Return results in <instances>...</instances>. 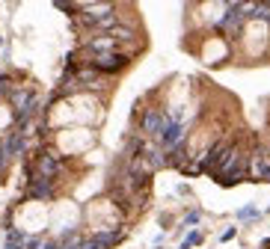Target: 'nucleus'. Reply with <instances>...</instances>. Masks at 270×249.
Wrapping results in <instances>:
<instances>
[{
  "instance_id": "17",
  "label": "nucleus",
  "mask_w": 270,
  "mask_h": 249,
  "mask_svg": "<svg viewBox=\"0 0 270 249\" xmlns=\"http://www.w3.org/2000/svg\"><path fill=\"white\" fill-rule=\"evenodd\" d=\"M0 75H3V71H0Z\"/></svg>"
},
{
  "instance_id": "9",
  "label": "nucleus",
  "mask_w": 270,
  "mask_h": 249,
  "mask_svg": "<svg viewBox=\"0 0 270 249\" xmlns=\"http://www.w3.org/2000/svg\"><path fill=\"white\" fill-rule=\"evenodd\" d=\"M57 193V181H42V178H36V181H27V199H54Z\"/></svg>"
},
{
  "instance_id": "13",
  "label": "nucleus",
  "mask_w": 270,
  "mask_h": 249,
  "mask_svg": "<svg viewBox=\"0 0 270 249\" xmlns=\"http://www.w3.org/2000/svg\"><path fill=\"white\" fill-rule=\"evenodd\" d=\"M202 237H205V234H202V231H190V234H187V240H184V243H187V246H196V243H202Z\"/></svg>"
},
{
  "instance_id": "3",
  "label": "nucleus",
  "mask_w": 270,
  "mask_h": 249,
  "mask_svg": "<svg viewBox=\"0 0 270 249\" xmlns=\"http://www.w3.org/2000/svg\"><path fill=\"white\" fill-rule=\"evenodd\" d=\"M244 24H247L244 3H228V6H226V12H223V18L217 21V33L228 36V39H238L241 30H244Z\"/></svg>"
},
{
  "instance_id": "10",
  "label": "nucleus",
  "mask_w": 270,
  "mask_h": 249,
  "mask_svg": "<svg viewBox=\"0 0 270 249\" xmlns=\"http://www.w3.org/2000/svg\"><path fill=\"white\" fill-rule=\"evenodd\" d=\"M166 166H175V169L187 166V142H181V146H175L172 152H166Z\"/></svg>"
},
{
  "instance_id": "1",
  "label": "nucleus",
  "mask_w": 270,
  "mask_h": 249,
  "mask_svg": "<svg viewBox=\"0 0 270 249\" xmlns=\"http://www.w3.org/2000/svg\"><path fill=\"white\" fill-rule=\"evenodd\" d=\"M86 65H92L95 71H101L104 77H113V75H119L122 68H128L131 57L122 54V51H107V54H92V57H83Z\"/></svg>"
},
{
  "instance_id": "12",
  "label": "nucleus",
  "mask_w": 270,
  "mask_h": 249,
  "mask_svg": "<svg viewBox=\"0 0 270 249\" xmlns=\"http://www.w3.org/2000/svg\"><path fill=\"white\" fill-rule=\"evenodd\" d=\"M199 220H202V211H199V208H193V211L187 213V217H184V226H181V229H187V226H196Z\"/></svg>"
},
{
  "instance_id": "7",
  "label": "nucleus",
  "mask_w": 270,
  "mask_h": 249,
  "mask_svg": "<svg viewBox=\"0 0 270 249\" xmlns=\"http://www.w3.org/2000/svg\"><path fill=\"white\" fill-rule=\"evenodd\" d=\"M9 104H12L15 113H27V110H36V107H39V95H36L33 86H12Z\"/></svg>"
},
{
  "instance_id": "4",
  "label": "nucleus",
  "mask_w": 270,
  "mask_h": 249,
  "mask_svg": "<svg viewBox=\"0 0 270 249\" xmlns=\"http://www.w3.org/2000/svg\"><path fill=\"white\" fill-rule=\"evenodd\" d=\"M184 139H187L184 122H175V119L166 116V125H164V131H161V136H158V146H161L164 152H172L175 146H181Z\"/></svg>"
},
{
  "instance_id": "11",
  "label": "nucleus",
  "mask_w": 270,
  "mask_h": 249,
  "mask_svg": "<svg viewBox=\"0 0 270 249\" xmlns=\"http://www.w3.org/2000/svg\"><path fill=\"white\" fill-rule=\"evenodd\" d=\"M255 217H258V208H255V205H244V208L238 211V220H241V223H244V220H255Z\"/></svg>"
},
{
  "instance_id": "6",
  "label": "nucleus",
  "mask_w": 270,
  "mask_h": 249,
  "mask_svg": "<svg viewBox=\"0 0 270 249\" xmlns=\"http://www.w3.org/2000/svg\"><path fill=\"white\" fill-rule=\"evenodd\" d=\"M249 178L252 181H267L270 184V149H252L249 152Z\"/></svg>"
},
{
  "instance_id": "8",
  "label": "nucleus",
  "mask_w": 270,
  "mask_h": 249,
  "mask_svg": "<svg viewBox=\"0 0 270 249\" xmlns=\"http://www.w3.org/2000/svg\"><path fill=\"white\" fill-rule=\"evenodd\" d=\"M74 77H77V86L81 89H104L107 86V77L101 75V71H95L92 65H86V62H81L74 68Z\"/></svg>"
},
{
  "instance_id": "14",
  "label": "nucleus",
  "mask_w": 270,
  "mask_h": 249,
  "mask_svg": "<svg viewBox=\"0 0 270 249\" xmlns=\"http://www.w3.org/2000/svg\"><path fill=\"white\" fill-rule=\"evenodd\" d=\"M235 234H238V229H226V231L220 234V240L226 243V240H231V237H235Z\"/></svg>"
},
{
  "instance_id": "16",
  "label": "nucleus",
  "mask_w": 270,
  "mask_h": 249,
  "mask_svg": "<svg viewBox=\"0 0 270 249\" xmlns=\"http://www.w3.org/2000/svg\"><path fill=\"white\" fill-rule=\"evenodd\" d=\"M267 213H270V208H267Z\"/></svg>"
},
{
  "instance_id": "15",
  "label": "nucleus",
  "mask_w": 270,
  "mask_h": 249,
  "mask_svg": "<svg viewBox=\"0 0 270 249\" xmlns=\"http://www.w3.org/2000/svg\"><path fill=\"white\" fill-rule=\"evenodd\" d=\"M181 249H190V246H187V243H181Z\"/></svg>"
},
{
  "instance_id": "2",
  "label": "nucleus",
  "mask_w": 270,
  "mask_h": 249,
  "mask_svg": "<svg viewBox=\"0 0 270 249\" xmlns=\"http://www.w3.org/2000/svg\"><path fill=\"white\" fill-rule=\"evenodd\" d=\"M244 178H249V154L241 149L238 154H235V160H231L217 178H214V181L217 184H223V187H235V184H241L244 181Z\"/></svg>"
},
{
  "instance_id": "5",
  "label": "nucleus",
  "mask_w": 270,
  "mask_h": 249,
  "mask_svg": "<svg viewBox=\"0 0 270 249\" xmlns=\"http://www.w3.org/2000/svg\"><path fill=\"white\" fill-rule=\"evenodd\" d=\"M164 125H166V113H164V110H145V113L140 116V136L158 142Z\"/></svg>"
}]
</instances>
